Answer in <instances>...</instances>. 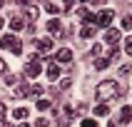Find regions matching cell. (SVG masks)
Wrapping results in <instances>:
<instances>
[{
  "label": "cell",
  "mask_w": 132,
  "mask_h": 127,
  "mask_svg": "<svg viewBox=\"0 0 132 127\" xmlns=\"http://www.w3.org/2000/svg\"><path fill=\"white\" fill-rule=\"evenodd\" d=\"M95 95H97V100H115V97L120 95L117 80H105V82H100V85L95 87Z\"/></svg>",
  "instance_id": "cell-1"
},
{
  "label": "cell",
  "mask_w": 132,
  "mask_h": 127,
  "mask_svg": "<svg viewBox=\"0 0 132 127\" xmlns=\"http://www.w3.org/2000/svg\"><path fill=\"white\" fill-rule=\"evenodd\" d=\"M0 47L3 50H10L13 55H22V40L18 35H5L0 40Z\"/></svg>",
  "instance_id": "cell-2"
},
{
  "label": "cell",
  "mask_w": 132,
  "mask_h": 127,
  "mask_svg": "<svg viewBox=\"0 0 132 127\" xmlns=\"http://www.w3.org/2000/svg\"><path fill=\"white\" fill-rule=\"evenodd\" d=\"M112 20H115V10H102V13L97 15V25L100 28H105V30H110V25H112Z\"/></svg>",
  "instance_id": "cell-3"
},
{
  "label": "cell",
  "mask_w": 132,
  "mask_h": 127,
  "mask_svg": "<svg viewBox=\"0 0 132 127\" xmlns=\"http://www.w3.org/2000/svg\"><path fill=\"white\" fill-rule=\"evenodd\" d=\"M40 72H43L40 60H28V65H25V75H28V77H37Z\"/></svg>",
  "instance_id": "cell-4"
},
{
  "label": "cell",
  "mask_w": 132,
  "mask_h": 127,
  "mask_svg": "<svg viewBox=\"0 0 132 127\" xmlns=\"http://www.w3.org/2000/svg\"><path fill=\"white\" fill-rule=\"evenodd\" d=\"M105 43L110 45V47H117V43H120V30H115V28L105 30Z\"/></svg>",
  "instance_id": "cell-5"
},
{
  "label": "cell",
  "mask_w": 132,
  "mask_h": 127,
  "mask_svg": "<svg viewBox=\"0 0 132 127\" xmlns=\"http://www.w3.org/2000/svg\"><path fill=\"white\" fill-rule=\"evenodd\" d=\"M55 60H57V62H62V65H67V62L72 60V50H70V47H62V50H57Z\"/></svg>",
  "instance_id": "cell-6"
},
{
  "label": "cell",
  "mask_w": 132,
  "mask_h": 127,
  "mask_svg": "<svg viewBox=\"0 0 132 127\" xmlns=\"http://www.w3.org/2000/svg\"><path fill=\"white\" fill-rule=\"evenodd\" d=\"M47 32H55V35H62V22L60 20H47Z\"/></svg>",
  "instance_id": "cell-7"
},
{
  "label": "cell",
  "mask_w": 132,
  "mask_h": 127,
  "mask_svg": "<svg viewBox=\"0 0 132 127\" xmlns=\"http://www.w3.org/2000/svg\"><path fill=\"white\" fill-rule=\"evenodd\" d=\"M37 50H40V52H50L52 50V40H50V37H43V40H37Z\"/></svg>",
  "instance_id": "cell-8"
},
{
  "label": "cell",
  "mask_w": 132,
  "mask_h": 127,
  "mask_svg": "<svg viewBox=\"0 0 132 127\" xmlns=\"http://www.w3.org/2000/svg\"><path fill=\"white\" fill-rule=\"evenodd\" d=\"M47 77H50V80H57L60 77V67L55 65V62H47Z\"/></svg>",
  "instance_id": "cell-9"
},
{
  "label": "cell",
  "mask_w": 132,
  "mask_h": 127,
  "mask_svg": "<svg viewBox=\"0 0 132 127\" xmlns=\"http://www.w3.org/2000/svg\"><path fill=\"white\" fill-rule=\"evenodd\" d=\"M120 122H132V107H122V110H120Z\"/></svg>",
  "instance_id": "cell-10"
},
{
  "label": "cell",
  "mask_w": 132,
  "mask_h": 127,
  "mask_svg": "<svg viewBox=\"0 0 132 127\" xmlns=\"http://www.w3.org/2000/svg\"><path fill=\"white\" fill-rule=\"evenodd\" d=\"M95 35V25H85V28L80 30V37L82 40H87V37H92Z\"/></svg>",
  "instance_id": "cell-11"
},
{
  "label": "cell",
  "mask_w": 132,
  "mask_h": 127,
  "mask_svg": "<svg viewBox=\"0 0 132 127\" xmlns=\"http://www.w3.org/2000/svg\"><path fill=\"white\" fill-rule=\"evenodd\" d=\"M107 112H110V107H107V105H105V102H100V105H97V107H95V115H97V117H105Z\"/></svg>",
  "instance_id": "cell-12"
},
{
  "label": "cell",
  "mask_w": 132,
  "mask_h": 127,
  "mask_svg": "<svg viewBox=\"0 0 132 127\" xmlns=\"http://www.w3.org/2000/svg\"><path fill=\"white\" fill-rule=\"evenodd\" d=\"M28 115H30V112H28V107H18V110L13 112V117H15V120H25Z\"/></svg>",
  "instance_id": "cell-13"
},
{
  "label": "cell",
  "mask_w": 132,
  "mask_h": 127,
  "mask_svg": "<svg viewBox=\"0 0 132 127\" xmlns=\"http://www.w3.org/2000/svg\"><path fill=\"white\" fill-rule=\"evenodd\" d=\"M25 18L32 22V20L37 18V7H35V5H28V10H25Z\"/></svg>",
  "instance_id": "cell-14"
},
{
  "label": "cell",
  "mask_w": 132,
  "mask_h": 127,
  "mask_svg": "<svg viewBox=\"0 0 132 127\" xmlns=\"http://www.w3.org/2000/svg\"><path fill=\"white\" fill-rule=\"evenodd\" d=\"M10 28L13 30H22L25 28V20H22V18H13V20H10Z\"/></svg>",
  "instance_id": "cell-15"
},
{
  "label": "cell",
  "mask_w": 132,
  "mask_h": 127,
  "mask_svg": "<svg viewBox=\"0 0 132 127\" xmlns=\"http://www.w3.org/2000/svg\"><path fill=\"white\" fill-rule=\"evenodd\" d=\"M107 65H110V60H107V57H97L95 60V70H105Z\"/></svg>",
  "instance_id": "cell-16"
},
{
  "label": "cell",
  "mask_w": 132,
  "mask_h": 127,
  "mask_svg": "<svg viewBox=\"0 0 132 127\" xmlns=\"http://www.w3.org/2000/svg\"><path fill=\"white\" fill-rule=\"evenodd\" d=\"M37 110H50V100H37Z\"/></svg>",
  "instance_id": "cell-17"
},
{
  "label": "cell",
  "mask_w": 132,
  "mask_h": 127,
  "mask_svg": "<svg viewBox=\"0 0 132 127\" xmlns=\"http://www.w3.org/2000/svg\"><path fill=\"white\" fill-rule=\"evenodd\" d=\"M130 72H132L130 65H122V67H120V77H130Z\"/></svg>",
  "instance_id": "cell-18"
},
{
  "label": "cell",
  "mask_w": 132,
  "mask_h": 127,
  "mask_svg": "<svg viewBox=\"0 0 132 127\" xmlns=\"http://www.w3.org/2000/svg\"><path fill=\"white\" fill-rule=\"evenodd\" d=\"M25 95H30V87L28 85H20L18 87V97H25Z\"/></svg>",
  "instance_id": "cell-19"
},
{
  "label": "cell",
  "mask_w": 132,
  "mask_h": 127,
  "mask_svg": "<svg viewBox=\"0 0 132 127\" xmlns=\"http://www.w3.org/2000/svg\"><path fill=\"white\" fill-rule=\"evenodd\" d=\"M122 28H125V30H132V18H130V15L122 18Z\"/></svg>",
  "instance_id": "cell-20"
},
{
  "label": "cell",
  "mask_w": 132,
  "mask_h": 127,
  "mask_svg": "<svg viewBox=\"0 0 132 127\" xmlns=\"http://www.w3.org/2000/svg\"><path fill=\"white\" fill-rule=\"evenodd\" d=\"M30 95H43V85H32L30 87Z\"/></svg>",
  "instance_id": "cell-21"
},
{
  "label": "cell",
  "mask_w": 132,
  "mask_h": 127,
  "mask_svg": "<svg viewBox=\"0 0 132 127\" xmlns=\"http://www.w3.org/2000/svg\"><path fill=\"white\" fill-rule=\"evenodd\" d=\"M0 120L7 122V110H5V105H3V102H0Z\"/></svg>",
  "instance_id": "cell-22"
},
{
  "label": "cell",
  "mask_w": 132,
  "mask_h": 127,
  "mask_svg": "<svg viewBox=\"0 0 132 127\" xmlns=\"http://www.w3.org/2000/svg\"><path fill=\"white\" fill-rule=\"evenodd\" d=\"M125 52L132 57V37H127V43H125Z\"/></svg>",
  "instance_id": "cell-23"
},
{
  "label": "cell",
  "mask_w": 132,
  "mask_h": 127,
  "mask_svg": "<svg viewBox=\"0 0 132 127\" xmlns=\"http://www.w3.org/2000/svg\"><path fill=\"white\" fill-rule=\"evenodd\" d=\"M5 82L7 85H18V77H15V75H5Z\"/></svg>",
  "instance_id": "cell-24"
},
{
  "label": "cell",
  "mask_w": 132,
  "mask_h": 127,
  "mask_svg": "<svg viewBox=\"0 0 132 127\" xmlns=\"http://www.w3.org/2000/svg\"><path fill=\"white\" fill-rule=\"evenodd\" d=\"M82 127H97L95 120H82Z\"/></svg>",
  "instance_id": "cell-25"
},
{
  "label": "cell",
  "mask_w": 132,
  "mask_h": 127,
  "mask_svg": "<svg viewBox=\"0 0 132 127\" xmlns=\"http://www.w3.org/2000/svg\"><path fill=\"white\" fill-rule=\"evenodd\" d=\"M45 10H47L50 15H55V13H57V5H52V3H50V5H45Z\"/></svg>",
  "instance_id": "cell-26"
},
{
  "label": "cell",
  "mask_w": 132,
  "mask_h": 127,
  "mask_svg": "<svg viewBox=\"0 0 132 127\" xmlns=\"http://www.w3.org/2000/svg\"><path fill=\"white\" fill-rule=\"evenodd\" d=\"M100 52H102V45H92V55H95V57L100 55Z\"/></svg>",
  "instance_id": "cell-27"
},
{
  "label": "cell",
  "mask_w": 132,
  "mask_h": 127,
  "mask_svg": "<svg viewBox=\"0 0 132 127\" xmlns=\"http://www.w3.org/2000/svg\"><path fill=\"white\" fill-rule=\"evenodd\" d=\"M5 72H7V65H5V60L0 57V75H5Z\"/></svg>",
  "instance_id": "cell-28"
},
{
  "label": "cell",
  "mask_w": 132,
  "mask_h": 127,
  "mask_svg": "<svg viewBox=\"0 0 132 127\" xmlns=\"http://www.w3.org/2000/svg\"><path fill=\"white\" fill-rule=\"evenodd\" d=\"M37 127H47V120H45V117H40V120H37Z\"/></svg>",
  "instance_id": "cell-29"
},
{
  "label": "cell",
  "mask_w": 132,
  "mask_h": 127,
  "mask_svg": "<svg viewBox=\"0 0 132 127\" xmlns=\"http://www.w3.org/2000/svg\"><path fill=\"white\" fill-rule=\"evenodd\" d=\"M3 25H5V20H3V18H0V30H3Z\"/></svg>",
  "instance_id": "cell-30"
}]
</instances>
